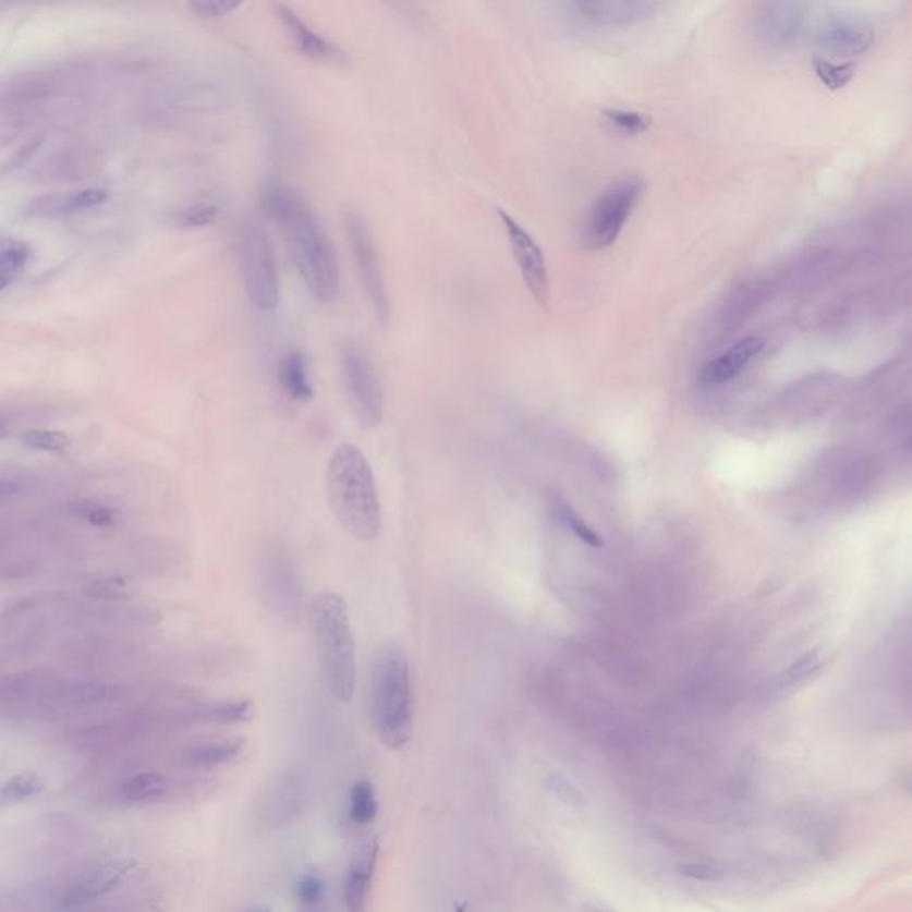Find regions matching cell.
I'll return each mask as SVG.
<instances>
[{"mask_svg": "<svg viewBox=\"0 0 912 912\" xmlns=\"http://www.w3.org/2000/svg\"><path fill=\"white\" fill-rule=\"evenodd\" d=\"M168 791V781L157 771H145L131 777L118 788V799L129 804H142V802L156 801L161 799Z\"/></svg>", "mask_w": 912, "mask_h": 912, "instance_id": "obj_19", "label": "cell"}, {"mask_svg": "<svg viewBox=\"0 0 912 912\" xmlns=\"http://www.w3.org/2000/svg\"><path fill=\"white\" fill-rule=\"evenodd\" d=\"M29 257L31 248L24 241L0 240V291L15 282Z\"/></svg>", "mask_w": 912, "mask_h": 912, "instance_id": "obj_21", "label": "cell"}, {"mask_svg": "<svg viewBox=\"0 0 912 912\" xmlns=\"http://www.w3.org/2000/svg\"><path fill=\"white\" fill-rule=\"evenodd\" d=\"M22 445L35 451H47V453H59L72 446L69 434L59 429H29L22 435Z\"/></svg>", "mask_w": 912, "mask_h": 912, "instance_id": "obj_29", "label": "cell"}, {"mask_svg": "<svg viewBox=\"0 0 912 912\" xmlns=\"http://www.w3.org/2000/svg\"><path fill=\"white\" fill-rule=\"evenodd\" d=\"M244 746H246L244 738H232V740L220 743H207V745L193 749L187 759H190L191 765L198 766V768H215V766L234 762L235 757L241 756Z\"/></svg>", "mask_w": 912, "mask_h": 912, "instance_id": "obj_20", "label": "cell"}, {"mask_svg": "<svg viewBox=\"0 0 912 912\" xmlns=\"http://www.w3.org/2000/svg\"><path fill=\"white\" fill-rule=\"evenodd\" d=\"M308 625L328 692L339 703H352L356 690V645L346 603L336 592H319L311 600Z\"/></svg>", "mask_w": 912, "mask_h": 912, "instance_id": "obj_3", "label": "cell"}, {"mask_svg": "<svg viewBox=\"0 0 912 912\" xmlns=\"http://www.w3.org/2000/svg\"><path fill=\"white\" fill-rule=\"evenodd\" d=\"M240 263L248 300L260 313L280 303V268L273 241L263 224L246 221L240 232Z\"/></svg>", "mask_w": 912, "mask_h": 912, "instance_id": "obj_5", "label": "cell"}, {"mask_svg": "<svg viewBox=\"0 0 912 912\" xmlns=\"http://www.w3.org/2000/svg\"><path fill=\"white\" fill-rule=\"evenodd\" d=\"M804 4L779 2L763 4L756 16V33L763 44L770 47H788L804 27Z\"/></svg>", "mask_w": 912, "mask_h": 912, "instance_id": "obj_14", "label": "cell"}, {"mask_svg": "<svg viewBox=\"0 0 912 912\" xmlns=\"http://www.w3.org/2000/svg\"><path fill=\"white\" fill-rule=\"evenodd\" d=\"M378 852L380 843L376 838L367 839L366 843H362L355 850L344 880V903L348 912H369Z\"/></svg>", "mask_w": 912, "mask_h": 912, "instance_id": "obj_13", "label": "cell"}, {"mask_svg": "<svg viewBox=\"0 0 912 912\" xmlns=\"http://www.w3.org/2000/svg\"><path fill=\"white\" fill-rule=\"evenodd\" d=\"M586 912H603V911H600V909L591 908V905H588V908H586Z\"/></svg>", "mask_w": 912, "mask_h": 912, "instance_id": "obj_40", "label": "cell"}, {"mask_svg": "<svg viewBox=\"0 0 912 912\" xmlns=\"http://www.w3.org/2000/svg\"><path fill=\"white\" fill-rule=\"evenodd\" d=\"M552 786V790L560 797L561 801L569 802V804H585V799L581 795L580 791L574 790L572 786L567 785V782H561L560 779L555 781Z\"/></svg>", "mask_w": 912, "mask_h": 912, "instance_id": "obj_36", "label": "cell"}, {"mask_svg": "<svg viewBox=\"0 0 912 912\" xmlns=\"http://www.w3.org/2000/svg\"><path fill=\"white\" fill-rule=\"evenodd\" d=\"M260 205L282 227L305 288L319 303H332L341 293V268L321 218L299 191L273 182L264 187Z\"/></svg>", "mask_w": 912, "mask_h": 912, "instance_id": "obj_1", "label": "cell"}, {"mask_svg": "<svg viewBox=\"0 0 912 912\" xmlns=\"http://www.w3.org/2000/svg\"><path fill=\"white\" fill-rule=\"evenodd\" d=\"M66 912H120L118 909H95V911H78V909H74V911H66Z\"/></svg>", "mask_w": 912, "mask_h": 912, "instance_id": "obj_39", "label": "cell"}, {"mask_svg": "<svg viewBox=\"0 0 912 912\" xmlns=\"http://www.w3.org/2000/svg\"><path fill=\"white\" fill-rule=\"evenodd\" d=\"M763 350H765L763 337H743L703 367L701 381L706 386H722L727 381L734 380Z\"/></svg>", "mask_w": 912, "mask_h": 912, "instance_id": "obj_15", "label": "cell"}, {"mask_svg": "<svg viewBox=\"0 0 912 912\" xmlns=\"http://www.w3.org/2000/svg\"><path fill=\"white\" fill-rule=\"evenodd\" d=\"M275 13L282 25L283 35L303 58L316 63H346V54L330 39L319 35L302 16L285 4H275Z\"/></svg>", "mask_w": 912, "mask_h": 912, "instance_id": "obj_12", "label": "cell"}, {"mask_svg": "<svg viewBox=\"0 0 912 912\" xmlns=\"http://www.w3.org/2000/svg\"><path fill=\"white\" fill-rule=\"evenodd\" d=\"M325 482L328 507L342 530L361 542L380 537V498L372 465L358 446H337L328 460Z\"/></svg>", "mask_w": 912, "mask_h": 912, "instance_id": "obj_2", "label": "cell"}, {"mask_svg": "<svg viewBox=\"0 0 912 912\" xmlns=\"http://www.w3.org/2000/svg\"><path fill=\"white\" fill-rule=\"evenodd\" d=\"M813 70L825 88L832 92L844 88L855 75V66L850 61H836L822 56L813 58Z\"/></svg>", "mask_w": 912, "mask_h": 912, "instance_id": "obj_23", "label": "cell"}, {"mask_svg": "<svg viewBox=\"0 0 912 912\" xmlns=\"http://www.w3.org/2000/svg\"><path fill=\"white\" fill-rule=\"evenodd\" d=\"M581 16L603 25H625L644 22L658 13L659 4L633 0H592L574 4Z\"/></svg>", "mask_w": 912, "mask_h": 912, "instance_id": "obj_16", "label": "cell"}, {"mask_svg": "<svg viewBox=\"0 0 912 912\" xmlns=\"http://www.w3.org/2000/svg\"><path fill=\"white\" fill-rule=\"evenodd\" d=\"M45 790V781L35 771H22L19 776L11 777L0 790V797L4 801L22 802L31 797H36Z\"/></svg>", "mask_w": 912, "mask_h": 912, "instance_id": "obj_28", "label": "cell"}, {"mask_svg": "<svg viewBox=\"0 0 912 912\" xmlns=\"http://www.w3.org/2000/svg\"><path fill=\"white\" fill-rule=\"evenodd\" d=\"M378 815L375 788L369 781H358L353 786L350 799V816L353 824L369 825Z\"/></svg>", "mask_w": 912, "mask_h": 912, "instance_id": "obj_26", "label": "cell"}, {"mask_svg": "<svg viewBox=\"0 0 912 912\" xmlns=\"http://www.w3.org/2000/svg\"><path fill=\"white\" fill-rule=\"evenodd\" d=\"M498 216L503 223L513 260L518 264L524 285L538 305H547L551 288L546 255L542 252L540 244L510 212L498 209Z\"/></svg>", "mask_w": 912, "mask_h": 912, "instance_id": "obj_9", "label": "cell"}, {"mask_svg": "<svg viewBox=\"0 0 912 912\" xmlns=\"http://www.w3.org/2000/svg\"><path fill=\"white\" fill-rule=\"evenodd\" d=\"M257 706L254 701H227V703L210 704L202 713V717L216 723H243L255 717Z\"/></svg>", "mask_w": 912, "mask_h": 912, "instance_id": "obj_25", "label": "cell"}, {"mask_svg": "<svg viewBox=\"0 0 912 912\" xmlns=\"http://www.w3.org/2000/svg\"><path fill=\"white\" fill-rule=\"evenodd\" d=\"M218 212H220L218 205L210 202H195L175 210L173 224L179 229H205L215 223Z\"/></svg>", "mask_w": 912, "mask_h": 912, "instance_id": "obj_27", "label": "cell"}, {"mask_svg": "<svg viewBox=\"0 0 912 912\" xmlns=\"http://www.w3.org/2000/svg\"><path fill=\"white\" fill-rule=\"evenodd\" d=\"M875 39V31L866 20L849 15H830L816 29V44L832 58H855L866 52Z\"/></svg>", "mask_w": 912, "mask_h": 912, "instance_id": "obj_10", "label": "cell"}, {"mask_svg": "<svg viewBox=\"0 0 912 912\" xmlns=\"http://www.w3.org/2000/svg\"><path fill=\"white\" fill-rule=\"evenodd\" d=\"M190 8L195 11L196 15L205 16V19H223V16L234 13L240 4L220 2V0H200V2H193Z\"/></svg>", "mask_w": 912, "mask_h": 912, "instance_id": "obj_34", "label": "cell"}, {"mask_svg": "<svg viewBox=\"0 0 912 912\" xmlns=\"http://www.w3.org/2000/svg\"><path fill=\"white\" fill-rule=\"evenodd\" d=\"M341 376L356 423L367 429L376 428L384 419L386 396L372 358L358 344L348 342L342 346Z\"/></svg>", "mask_w": 912, "mask_h": 912, "instance_id": "obj_7", "label": "cell"}, {"mask_svg": "<svg viewBox=\"0 0 912 912\" xmlns=\"http://www.w3.org/2000/svg\"><path fill=\"white\" fill-rule=\"evenodd\" d=\"M279 380L283 392L294 401H308L314 396L307 358L299 350H291L280 361Z\"/></svg>", "mask_w": 912, "mask_h": 912, "instance_id": "obj_18", "label": "cell"}, {"mask_svg": "<svg viewBox=\"0 0 912 912\" xmlns=\"http://www.w3.org/2000/svg\"><path fill=\"white\" fill-rule=\"evenodd\" d=\"M70 512L74 513L75 518L88 522V524L95 527H112L118 522V512L114 508L95 503V501H89V499L75 501L70 507Z\"/></svg>", "mask_w": 912, "mask_h": 912, "instance_id": "obj_30", "label": "cell"}, {"mask_svg": "<svg viewBox=\"0 0 912 912\" xmlns=\"http://www.w3.org/2000/svg\"><path fill=\"white\" fill-rule=\"evenodd\" d=\"M558 508V515H560L561 521L566 522L567 527L571 530L576 537H580L581 540L586 542L588 546L599 547L603 546V540H600L599 535H597L594 530L586 526L585 522L581 521L577 518V513L569 508V504L566 503H557Z\"/></svg>", "mask_w": 912, "mask_h": 912, "instance_id": "obj_31", "label": "cell"}, {"mask_svg": "<svg viewBox=\"0 0 912 912\" xmlns=\"http://www.w3.org/2000/svg\"><path fill=\"white\" fill-rule=\"evenodd\" d=\"M19 490V485L10 484V482H0V499L10 498Z\"/></svg>", "mask_w": 912, "mask_h": 912, "instance_id": "obj_37", "label": "cell"}, {"mask_svg": "<svg viewBox=\"0 0 912 912\" xmlns=\"http://www.w3.org/2000/svg\"><path fill=\"white\" fill-rule=\"evenodd\" d=\"M134 868H136L134 859H112V861L98 864L95 868L78 875L64 888L61 895V908L64 911H74L95 898L111 893L112 889L117 888L118 884L122 883Z\"/></svg>", "mask_w": 912, "mask_h": 912, "instance_id": "obj_11", "label": "cell"}, {"mask_svg": "<svg viewBox=\"0 0 912 912\" xmlns=\"http://www.w3.org/2000/svg\"><path fill=\"white\" fill-rule=\"evenodd\" d=\"M822 661H819L818 656L816 654H807L804 659H801L799 664L790 670V681H797V679H804L811 673L815 672L818 669Z\"/></svg>", "mask_w": 912, "mask_h": 912, "instance_id": "obj_35", "label": "cell"}, {"mask_svg": "<svg viewBox=\"0 0 912 912\" xmlns=\"http://www.w3.org/2000/svg\"><path fill=\"white\" fill-rule=\"evenodd\" d=\"M679 875L690 878V880H697V883H717L723 877L720 870L709 864L701 863H684L678 866Z\"/></svg>", "mask_w": 912, "mask_h": 912, "instance_id": "obj_33", "label": "cell"}, {"mask_svg": "<svg viewBox=\"0 0 912 912\" xmlns=\"http://www.w3.org/2000/svg\"><path fill=\"white\" fill-rule=\"evenodd\" d=\"M241 912H273L271 909L266 908V905H252V908L244 909Z\"/></svg>", "mask_w": 912, "mask_h": 912, "instance_id": "obj_38", "label": "cell"}, {"mask_svg": "<svg viewBox=\"0 0 912 912\" xmlns=\"http://www.w3.org/2000/svg\"><path fill=\"white\" fill-rule=\"evenodd\" d=\"M369 703L381 743L392 751L403 749L414 734V708L409 659L396 642H386L376 650Z\"/></svg>", "mask_w": 912, "mask_h": 912, "instance_id": "obj_4", "label": "cell"}, {"mask_svg": "<svg viewBox=\"0 0 912 912\" xmlns=\"http://www.w3.org/2000/svg\"><path fill=\"white\" fill-rule=\"evenodd\" d=\"M134 583L122 574L89 577L84 585V594L100 600H127L134 596Z\"/></svg>", "mask_w": 912, "mask_h": 912, "instance_id": "obj_22", "label": "cell"}, {"mask_svg": "<svg viewBox=\"0 0 912 912\" xmlns=\"http://www.w3.org/2000/svg\"><path fill=\"white\" fill-rule=\"evenodd\" d=\"M106 200H108L106 191L89 187V190L72 191V193L41 196L31 204L29 212L31 216H44V218L69 216L95 209Z\"/></svg>", "mask_w": 912, "mask_h": 912, "instance_id": "obj_17", "label": "cell"}, {"mask_svg": "<svg viewBox=\"0 0 912 912\" xmlns=\"http://www.w3.org/2000/svg\"><path fill=\"white\" fill-rule=\"evenodd\" d=\"M296 895H299V900L302 902L303 908H317L321 903L323 895H325V886H323L321 878L316 877V875L303 877L299 883V888H296Z\"/></svg>", "mask_w": 912, "mask_h": 912, "instance_id": "obj_32", "label": "cell"}, {"mask_svg": "<svg viewBox=\"0 0 912 912\" xmlns=\"http://www.w3.org/2000/svg\"><path fill=\"white\" fill-rule=\"evenodd\" d=\"M344 227H346L348 243L352 248L362 291L366 294L376 321L380 323L381 327H389L392 316L391 296L387 289L386 273L381 266L380 254L376 248L372 227L366 218L355 210L348 212Z\"/></svg>", "mask_w": 912, "mask_h": 912, "instance_id": "obj_6", "label": "cell"}, {"mask_svg": "<svg viewBox=\"0 0 912 912\" xmlns=\"http://www.w3.org/2000/svg\"><path fill=\"white\" fill-rule=\"evenodd\" d=\"M603 117L615 132L625 137L642 136L653 125L649 114L631 109H605Z\"/></svg>", "mask_w": 912, "mask_h": 912, "instance_id": "obj_24", "label": "cell"}, {"mask_svg": "<svg viewBox=\"0 0 912 912\" xmlns=\"http://www.w3.org/2000/svg\"><path fill=\"white\" fill-rule=\"evenodd\" d=\"M645 184L640 177H625L597 198L586 223V244L594 250L610 248L617 243L625 223L644 196Z\"/></svg>", "mask_w": 912, "mask_h": 912, "instance_id": "obj_8", "label": "cell"}]
</instances>
